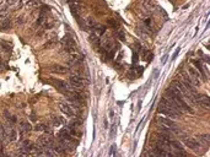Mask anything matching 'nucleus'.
I'll use <instances>...</instances> for the list:
<instances>
[{"instance_id":"5701e85b","label":"nucleus","mask_w":210,"mask_h":157,"mask_svg":"<svg viewBox=\"0 0 210 157\" xmlns=\"http://www.w3.org/2000/svg\"><path fill=\"white\" fill-rule=\"evenodd\" d=\"M0 44H1V45L4 47V49H5V50H10V45H8L6 43H5V42H3V41H1V42H0Z\"/></svg>"},{"instance_id":"dca6fc26","label":"nucleus","mask_w":210,"mask_h":157,"mask_svg":"<svg viewBox=\"0 0 210 157\" xmlns=\"http://www.w3.org/2000/svg\"><path fill=\"white\" fill-rule=\"evenodd\" d=\"M52 122H53V124L55 125V127H59L60 124H63L64 123V119L61 118V117H52Z\"/></svg>"},{"instance_id":"0eeeda50","label":"nucleus","mask_w":210,"mask_h":157,"mask_svg":"<svg viewBox=\"0 0 210 157\" xmlns=\"http://www.w3.org/2000/svg\"><path fill=\"white\" fill-rule=\"evenodd\" d=\"M196 104H199L204 108H209V97L208 96H200L196 99Z\"/></svg>"},{"instance_id":"9b49d317","label":"nucleus","mask_w":210,"mask_h":157,"mask_svg":"<svg viewBox=\"0 0 210 157\" xmlns=\"http://www.w3.org/2000/svg\"><path fill=\"white\" fill-rule=\"evenodd\" d=\"M85 22H86V26H87L90 30H95L97 26H98V25H97V22H96V20L92 19V17H87L85 20Z\"/></svg>"},{"instance_id":"9d476101","label":"nucleus","mask_w":210,"mask_h":157,"mask_svg":"<svg viewBox=\"0 0 210 157\" xmlns=\"http://www.w3.org/2000/svg\"><path fill=\"white\" fill-rule=\"evenodd\" d=\"M55 82V85H57L58 88H60L61 91H68L70 86H69V83L68 82H65V81H61V80H54Z\"/></svg>"},{"instance_id":"6ab92c4d","label":"nucleus","mask_w":210,"mask_h":157,"mask_svg":"<svg viewBox=\"0 0 210 157\" xmlns=\"http://www.w3.org/2000/svg\"><path fill=\"white\" fill-rule=\"evenodd\" d=\"M200 141H202L204 145L209 146V135L208 134L207 135H202V136H200Z\"/></svg>"},{"instance_id":"f257e3e1","label":"nucleus","mask_w":210,"mask_h":157,"mask_svg":"<svg viewBox=\"0 0 210 157\" xmlns=\"http://www.w3.org/2000/svg\"><path fill=\"white\" fill-rule=\"evenodd\" d=\"M157 111L160 112V113H162V114H165V116H167V117H171V118H176V117H180L181 116V113H178L176 109H173L163 98L161 99L160 104H158Z\"/></svg>"},{"instance_id":"7ed1b4c3","label":"nucleus","mask_w":210,"mask_h":157,"mask_svg":"<svg viewBox=\"0 0 210 157\" xmlns=\"http://www.w3.org/2000/svg\"><path fill=\"white\" fill-rule=\"evenodd\" d=\"M188 71H189V77H191V80L193 81V83L194 85H197V86H199L200 85V82H202V80H200V74L197 71V69H194V67H189L188 69Z\"/></svg>"},{"instance_id":"2f4dec72","label":"nucleus","mask_w":210,"mask_h":157,"mask_svg":"<svg viewBox=\"0 0 210 157\" xmlns=\"http://www.w3.org/2000/svg\"><path fill=\"white\" fill-rule=\"evenodd\" d=\"M170 1H173V0H170Z\"/></svg>"},{"instance_id":"a211bd4d","label":"nucleus","mask_w":210,"mask_h":157,"mask_svg":"<svg viewBox=\"0 0 210 157\" xmlns=\"http://www.w3.org/2000/svg\"><path fill=\"white\" fill-rule=\"evenodd\" d=\"M6 19H9L8 17V9H4L3 11H0V22L4 20H6Z\"/></svg>"},{"instance_id":"7c9ffc66","label":"nucleus","mask_w":210,"mask_h":157,"mask_svg":"<svg viewBox=\"0 0 210 157\" xmlns=\"http://www.w3.org/2000/svg\"><path fill=\"white\" fill-rule=\"evenodd\" d=\"M1 3H3V0H0V4H1Z\"/></svg>"},{"instance_id":"6e6552de","label":"nucleus","mask_w":210,"mask_h":157,"mask_svg":"<svg viewBox=\"0 0 210 157\" xmlns=\"http://www.w3.org/2000/svg\"><path fill=\"white\" fill-rule=\"evenodd\" d=\"M59 108H60L61 112L66 114V116H74V112H73V109H71V107L69 106V104H66V103H59Z\"/></svg>"},{"instance_id":"bb28decb","label":"nucleus","mask_w":210,"mask_h":157,"mask_svg":"<svg viewBox=\"0 0 210 157\" xmlns=\"http://www.w3.org/2000/svg\"><path fill=\"white\" fill-rule=\"evenodd\" d=\"M108 25H111V26H114V27H117V22L114 20H108Z\"/></svg>"},{"instance_id":"2eb2a0df","label":"nucleus","mask_w":210,"mask_h":157,"mask_svg":"<svg viewBox=\"0 0 210 157\" xmlns=\"http://www.w3.org/2000/svg\"><path fill=\"white\" fill-rule=\"evenodd\" d=\"M34 129L37 130V132H45V133H50V129H49L45 124H38Z\"/></svg>"},{"instance_id":"423d86ee","label":"nucleus","mask_w":210,"mask_h":157,"mask_svg":"<svg viewBox=\"0 0 210 157\" xmlns=\"http://www.w3.org/2000/svg\"><path fill=\"white\" fill-rule=\"evenodd\" d=\"M4 138H6L9 141H14L16 140V132L12 129V128H5V135Z\"/></svg>"},{"instance_id":"4be33fe9","label":"nucleus","mask_w":210,"mask_h":157,"mask_svg":"<svg viewBox=\"0 0 210 157\" xmlns=\"http://www.w3.org/2000/svg\"><path fill=\"white\" fill-rule=\"evenodd\" d=\"M109 156H116V145H112L111 151H109Z\"/></svg>"},{"instance_id":"f03ea898","label":"nucleus","mask_w":210,"mask_h":157,"mask_svg":"<svg viewBox=\"0 0 210 157\" xmlns=\"http://www.w3.org/2000/svg\"><path fill=\"white\" fill-rule=\"evenodd\" d=\"M86 83H87V81H86L83 76L73 75L70 77V85L75 88H83L86 86Z\"/></svg>"},{"instance_id":"c85d7f7f","label":"nucleus","mask_w":210,"mask_h":157,"mask_svg":"<svg viewBox=\"0 0 210 157\" xmlns=\"http://www.w3.org/2000/svg\"><path fill=\"white\" fill-rule=\"evenodd\" d=\"M4 154V151H3V144L0 143V155H3Z\"/></svg>"},{"instance_id":"4468645a","label":"nucleus","mask_w":210,"mask_h":157,"mask_svg":"<svg viewBox=\"0 0 210 157\" xmlns=\"http://www.w3.org/2000/svg\"><path fill=\"white\" fill-rule=\"evenodd\" d=\"M194 65L197 66V69H198V72H200V74L205 77L207 76V74H205V71H204V67H203V65H202V63L199 61V60H194Z\"/></svg>"},{"instance_id":"412c9836","label":"nucleus","mask_w":210,"mask_h":157,"mask_svg":"<svg viewBox=\"0 0 210 157\" xmlns=\"http://www.w3.org/2000/svg\"><path fill=\"white\" fill-rule=\"evenodd\" d=\"M116 130H117V125L113 124L112 125V128H111V132H109V136L111 138H114V135H116Z\"/></svg>"},{"instance_id":"a878e982","label":"nucleus","mask_w":210,"mask_h":157,"mask_svg":"<svg viewBox=\"0 0 210 157\" xmlns=\"http://www.w3.org/2000/svg\"><path fill=\"white\" fill-rule=\"evenodd\" d=\"M23 19H25L23 16L17 17V21H16V22H17V23H23V22H25V20H23Z\"/></svg>"},{"instance_id":"ddd939ff","label":"nucleus","mask_w":210,"mask_h":157,"mask_svg":"<svg viewBox=\"0 0 210 157\" xmlns=\"http://www.w3.org/2000/svg\"><path fill=\"white\" fill-rule=\"evenodd\" d=\"M10 27H11V22H10L9 19H6V20H4V21H1V22H0V30L6 31Z\"/></svg>"},{"instance_id":"393cba45","label":"nucleus","mask_w":210,"mask_h":157,"mask_svg":"<svg viewBox=\"0 0 210 157\" xmlns=\"http://www.w3.org/2000/svg\"><path fill=\"white\" fill-rule=\"evenodd\" d=\"M178 53H180V48H177V49H176V52H175V54H173V56H172V60H175V59L177 58V55H178Z\"/></svg>"},{"instance_id":"c756f323","label":"nucleus","mask_w":210,"mask_h":157,"mask_svg":"<svg viewBox=\"0 0 210 157\" xmlns=\"http://www.w3.org/2000/svg\"><path fill=\"white\" fill-rule=\"evenodd\" d=\"M3 67H5L3 64H0V70H3Z\"/></svg>"},{"instance_id":"39448f33","label":"nucleus","mask_w":210,"mask_h":157,"mask_svg":"<svg viewBox=\"0 0 210 157\" xmlns=\"http://www.w3.org/2000/svg\"><path fill=\"white\" fill-rule=\"evenodd\" d=\"M158 123H161L163 127L166 128H170V129H175L176 128V123L173 122V120L168 119V118H165V117H158Z\"/></svg>"},{"instance_id":"f3484780","label":"nucleus","mask_w":210,"mask_h":157,"mask_svg":"<svg viewBox=\"0 0 210 157\" xmlns=\"http://www.w3.org/2000/svg\"><path fill=\"white\" fill-rule=\"evenodd\" d=\"M144 8L147 9V10H151L155 8V3L154 0H144Z\"/></svg>"},{"instance_id":"f8f14e48","label":"nucleus","mask_w":210,"mask_h":157,"mask_svg":"<svg viewBox=\"0 0 210 157\" xmlns=\"http://www.w3.org/2000/svg\"><path fill=\"white\" fill-rule=\"evenodd\" d=\"M52 71L57 72V74H66V72H68V69L64 66H60V65H55V66H53Z\"/></svg>"},{"instance_id":"cd10ccee","label":"nucleus","mask_w":210,"mask_h":157,"mask_svg":"<svg viewBox=\"0 0 210 157\" xmlns=\"http://www.w3.org/2000/svg\"><path fill=\"white\" fill-rule=\"evenodd\" d=\"M109 117H111V119H113V117H114V111H113V109H111V112H109Z\"/></svg>"},{"instance_id":"20e7f679","label":"nucleus","mask_w":210,"mask_h":157,"mask_svg":"<svg viewBox=\"0 0 210 157\" xmlns=\"http://www.w3.org/2000/svg\"><path fill=\"white\" fill-rule=\"evenodd\" d=\"M184 145L187 146V147H189L191 150H194V151H198L199 149H200V143L199 141H197V139H193V138H189V139H186L184 140Z\"/></svg>"},{"instance_id":"1a4fd4ad","label":"nucleus","mask_w":210,"mask_h":157,"mask_svg":"<svg viewBox=\"0 0 210 157\" xmlns=\"http://www.w3.org/2000/svg\"><path fill=\"white\" fill-rule=\"evenodd\" d=\"M31 129H32V127H31V124L27 123V122H22L21 124H20V134L21 135L26 134V133H30Z\"/></svg>"},{"instance_id":"aec40b11","label":"nucleus","mask_w":210,"mask_h":157,"mask_svg":"<svg viewBox=\"0 0 210 157\" xmlns=\"http://www.w3.org/2000/svg\"><path fill=\"white\" fill-rule=\"evenodd\" d=\"M9 5H16V6H21V0H8Z\"/></svg>"},{"instance_id":"b1692460","label":"nucleus","mask_w":210,"mask_h":157,"mask_svg":"<svg viewBox=\"0 0 210 157\" xmlns=\"http://www.w3.org/2000/svg\"><path fill=\"white\" fill-rule=\"evenodd\" d=\"M117 34H118V37L120 38V41H124V34H123L122 31H118V33H117Z\"/></svg>"}]
</instances>
